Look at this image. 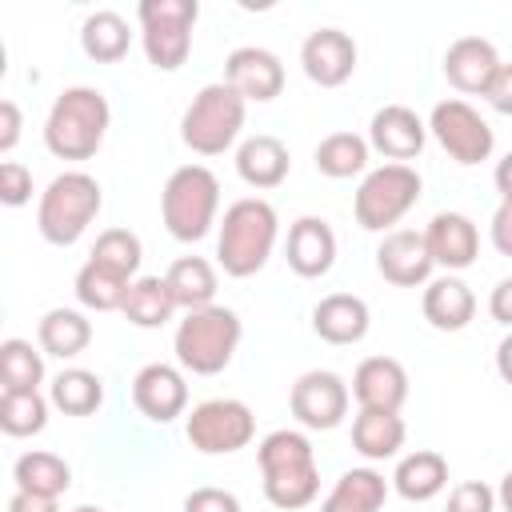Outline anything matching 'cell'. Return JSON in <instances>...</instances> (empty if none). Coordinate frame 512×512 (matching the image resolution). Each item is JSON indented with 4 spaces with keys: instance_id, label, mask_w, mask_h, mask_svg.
I'll return each instance as SVG.
<instances>
[{
    "instance_id": "cell-1",
    "label": "cell",
    "mask_w": 512,
    "mask_h": 512,
    "mask_svg": "<svg viewBox=\"0 0 512 512\" xmlns=\"http://www.w3.org/2000/svg\"><path fill=\"white\" fill-rule=\"evenodd\" d=\"M260 460V476H264V496L272 508L280 512H296L308 508L320 492V468H316V452L312 440L296 428H276L260 440L256 448Z\"/></svg>"
},
{
    "instance_id": "cell-2",
    "label": "cell",
    "mask_w": 512,
    "mask_h": 512,
    "mask_svg": "<svg viewBox=\"0 0 512 512\" xmlns=\"http://www.w3.org/2000/svg\"><path fill=\"white\" fill-rule=\"evenodd\" d=\"M108 120H112V108L100 88H88V84L64 88L48 108L44 144L60 160H92L104 144Z\"/></svg>"
},
{
    "instance_id": "cell-3",
    "label": "cell",
    "mask_w": 512,
    "mask_h": 512,
    "mask_svg": "<svg viewBox=\"0 0 512 512\" xmlns=\"http://www.w3.org/2000/svg\"><path fill=\"white\" fill-rule=\"evenodd\" d=\"M276 232H280V220H276V208L268 200L244 196V200L228 204L224 220H220V236H216L220 268L236 280L256 276L276 248Z\"/></svg>"
},
{
    "instance_id": "cell-4",
    "label": "cell",
    "mask_w": 512,
    "mask_h": 512,
    "mask_svg": "<svg viewBox=\"0 0 512 512\" xmlns=\"http://www.w3.org/2000/svg\"><path fill=\"white\" fill-rule=\"evenodd\" d=\"M240 336H244L240 316L232 308H224V304H208V308L184 312V320L176 324L172 348H176V360H180L184 372L216 376V372H224L232 364Z\"/></svg>"
},
{
    "instance_id": "cell-5",
    "label": "cell",
    "mask_w": 512,
    "mask_h": 512,
    "mask_svg": "<svg viewBox=\"0 0 512 512\" xmlns=\"http://www.w3.org/2000/svg\"><path fill=\"white\" fill-rule=\"evenodd\" d=\"M100 204H104V192H100V180H96V176H88V172H80V168L60 172V176L44 188V196H40L36 228H40V236H44L48 244L68 248V244H76V240L88 232V224L96 220Z\"/></svg>"
},
{
    "instance_id": "cell-6",
    "label": "cell",
    "mask_w": 512,
    "mask_h": 512,
    "mask_svg": "<svg viewBox=\"0 0 512 512\" xmlns=\"http://www.w3.org/2000/svg\"><path fill=\"white\" fill-rule=\"evenodd\" d=\"M216 208H220V180L204 164H180L160 192L164 228L184 244H196L212 232Z\"/></svg>"
},
{
    "instance_id": "cell-7",
    "label": "cell",
    "mask_w": 512,
    "mask_h": 512,
    "mask_svg": "<svg viewBox=\"0 0 512 512\" xmlns=\"http://www.w3.org/2000/svg\"><path fill=\"white\" fill-rule=\"evenodd\" d=\"M244 112H248V100L232 84H224V80L204 84L180 116V140L196 156H220L236 144V136L244 128Z\"/></svg>"
},
{
    "instance_id": "cell-8",
    "label": "cell",
    "mask_w": 512,
    "mask_h": 512,
    "mask_svg": "<svg viewBox=\"0 0 512 512\" xmlns=\"http://www.w3.org/2000/svg\"><path fill=\"white\" fill-rule=\"evenodd\" d=\"M420 172L408 168V164H380L372 168L360 188H356V200H352V212H356V224L364 232H392V224H400L412 204L420 200Z\"/></svg>"
},
{
    "instance_id": "cell-9",
    "label": "cell",
    "mask_w": 512,
    "mask_h": 512,
    "mask_svg": "<svg viewBox=\"0 0 512 512\" xmlns=\"http://www.w3.org/2000/svg\"><path fill=\"white\" fill-rule=\"evenodd\" d=\"M140 44L152 68L176 72L192 52V24L200 16L196 0H140Z\"/></svg>"
},
{
    "instance_id": "cell-10",
    "label": "cell",
    "mask_w": 512,
    "mask_h": 512,
    "mask_svg": "<svg viewBox=\"0 0 512 512\" xmlns=\"http://www.w3.org/2000/svg\"><path fill=\"white\" fill-rule=\"evenodd\" d=\"M188 444L204 456H232L240 448L252 444L256 436V416L244 400H232V396H216V400H204L188 412Z\"/></svg>"
},
{
    "instance_id": "cell-11",
    "label": "cell",
    "mask_w": 512,
    "mask_h": 512,
    "mask_svg": "<svg viewBox=\"0 0 512 512\" xmlns=\"http://www.w3.org/2000/svg\"><path fill=\"white\" fill-rule=\"evenodd\" d=\"M428 132L436 136V144L456 160V164H480L492 156L496 136L488 128V120L468 104V100H440L428 116Z\"/></svg>"
},
{
    "instance_id": "cell-12",
    "label": "cell",
    "mask_w": 512,
    "mask_h": 512,
    "mask_svg": "<svg viewBox=\"0 0 512 512\" xmlns=\"http://www.w3.org/2000/svg\"><path fill=\"white\" fill-rule=\"evenodd\" d=\"M348 400H352L348 384H344L336 372H328V368L304 372V376L292 384V392H288L292 416H296L304 428H312V432L336 428V424L348 416Z\"/></svg>"
},
{
    "instance_id": "cell-13",
    "label": "cell",
    "mask_w": 512,
    "mask_h": 512,
    "mask_svg": "<svg viewBox=\"0 0 512 512\" xmlns=\"http://www.w3.org/2000/svg\"><path fill=\"white\" fill-rule=\"evenodd\" d=\"M224 84H232L244 100H256V104H268L284 92V64L276 52L268 48H256V44H244V48H232L228 60H224Z\"/></svg>"
},
{
    "instance_id": "cell-14",
    "label": "cell",
    "mask_w": 512,
    "mask_h": 512,
    "mask_svg": "<svg viewBox=\"0 0 512 512\" xmlns=\"http://www.w3.org/2000/svg\"><path fill=\"white\" fill-rule=\"evenodd\" d=\"M304 76L320 88H340L356 72V40L340 28H316L300 44Z\"/></svg>"
},
{
    "instance_id": "cell-15",
    "label": "cell",
    "mask_w": 512,
    "mask_h": 512,
    "mask_svg": "<svg viewBox=\"0 0 512 512\" xmlns=\"http://www.w3.org/2000/svg\"><path fill=\"white\" fill-rule=\"evenodd\" d=\"M432 252L424 244V232H412V228H392L384 232L380 248H376V272L396 284V288H416V284H428L432 276Z\"/></svg>"
},
{
    "instance_id": "cell-16",
    "label": "cell",
    "mask_w": 512,
    "mask_h": 512,
    "mask_svg": "<svg viewBox=\"0 0 512 512\" xmlns=\"http://www.w3.org/2000/svg\"><path fill=\"white\" fill-rule=\"evenodd\" d=\"M132 404L152 424H168V420L184 416V408H188L184 372L172 368V364H144L136 372V380H132Z\"/></svg>"
},
{
    "instance_id": "cell-17",
    "label": "cell",
    "mask_w": 512,
    "mask_h": 512,
    "mask_svg": "<svg viewBox=\"0 0 512 512\" xmlns=\"http://www.w3.org/2000/svg\"><path fill=\"white\" fill-rule=\"evenodd\" d=\"M284 260L296 276L316 280L328 276L336 264V232L324 216H300L288 228V244H284Z\"/></svg>"
},
{
    "instance_id": "cell-18",
    "label": "cell",
    "mask_w": 512,
    "mask_h": 512,
    "mask_svg": "<svg viewBox=\"0 0 512 512\" xmlns=\"http://www.w3.org/2000/svg\"><path fill=\"white\" fill-rule=\"evenodd\" d=\"M500 64L504 60L496 56V44L484 40V36H460L444 52V76H448V84L456 92H468V96H484Z\"/></svg>"
},
{
    "instance_id": "cell-19",
    "label": "cell",
    "mask_w": 512,
    "mask_h": 512,
    "mask_svg": "<svg viewBox=\"0 0 512 512\" xmlns=\"http://www.w3.org/2000/svg\"><path fill=\"white\" fill-rule=\"evenodd\" d=\"M352 396L360 408L376 412H400L408 400V372L392 356H368L352 372Z\"/></svg>"
},
{
    "instance_id": "cell-20",
    "label": "cell",
    "mask_w": 512,
    "mask_h": 512,
    "mask_svg": "<svg viewBox=\"0 0 512 512\" xmlns=\"http://www.w3.org/2000/svg\"><path fill=\"white\" fill-rule=\"evenodd\" d=\"M424 136H428V124L404 104H384L368 124V144L380 156H388L392 164H404V160L420 156Z\"/></svg>"
},
{
    "instance_id": "cell-21",
    "label": "cell",
    "mask_w": 512,
    "mask_h": 512,
    "mask_svg": "<svg viewBox=\"0 0 512 512\" xmlns=\"http://www.w3.org/2000/svg\"><path fill=\"white\" fill-rule=\"evenodd\" d=\"M424 244L432 252V264L448 272H460L480 256V232L464 212H436L424 228Z\"/></svg>"
},
{
    "instance_id": "cell-22",
    "label": "cell",
    "mask_w": 512,
    "mask_h": 512,
    "mask_svg": "<svg viewBox=\"0 0 512 512\" xmlns=\"http://www.w3.org/2000/svg\"><path fill=\"white\" fill-rule=\"evenodd\" d=\"M420 308H424V320H428L432 328H440V332H460V328H468L472 316H476V296H472V288H468L460 276L448 272V276H436V280L424 284Z\"/></svg>"
},
{
    "instance_id": "cell-23",
    "label": "cell",
    "mask_w": 512,
    "mask_h": 512,
    "mask_svg": "<svg viewBox=\"0 0 512 512\" xmlns=\"http://www.w3.org/2000/svg\"><path fill=\"white\" fill-rule=\"evenodd\" d=\"M368 304L352 292H332L312 308V332L324 344H356L368 336Z\"/></svg>"
},
{
    "instance_id": "cell-24",
    "label": "cell",
    "mask_w": 512,
    "mask_h": 512,
    "mask_svg": "<svg viewBox=\"0 0 512 512\" xmlns=\"http://www.w3.org/2000/svg\"><path fill=\"white\" fill-rule=\"evenodd\" d=\"M288 168H292V160H288L284 140H276L268 132L248 136L236 148V172L252 188H276V184H284L288 180Z\"/></svg>"
},
{
    "instance_id": "cell-25",
    "label": "cell",
    "mask_w": 512,
    "mask_h": 512,
    "mask_svg": "<svg viewBox=\"0 0 512 512\" xmlns=\"http://www.w3.org/2000/svg\"><path fill=\"white\" fill-rule=\"evenodd\" d=\"M392 488H396L404 500L424 504V500H432V496H440V492L448 488V460H444L440 452H432V448H416V452H408V456L396 464Z\"/></svg>"
},
{
    "instance_id": "cell-26",
    "label": "cell",
    "mask_w": 512,
    "mask_h": 512,
    "mask_svg": "<svg viewBox=\"0 0 512 512\" xmlns=\"http://www.w3.org/2000/svg\"><path fill=\"white\" fill-rule=\"evenodd\" d=\"M404 420L400 412H376V408H360L352 420V448L364 460H392L404 448Z\"/></svg>"
},
{
    "instance_id": "cell-27",
    "label": "cell",
    "mask_w": 512,
    "mask_h": 512,
    "mask_svg": "<svg viewBox=\"0 0 512 512\" xmlns=\"http://www.w3.org/2000/svg\"><path fill=\"white\" fill-rule=\"evenodd\" d=\"M388 500V480L376 468H348L332 492L324 496L320 512H380Z\"/></svg>"
},
{
    "instance_id": "cell-28",
    "label": "cell",
    "mask_w": 512,
    "mask_h": 512,
    "mask_svg": "<svg viewBox=\"0 0 512 512\" xmlns=\"http://www.w3.org/2000/svg\"><path fill=\"white\" fill-rule=\"evenodd\" d=\"M12 480H16V492H32V496H48V500H60L68 488H72V468L64 456L56 452H24L16 464H12Z\"/></svg>"
},
{
    "instance_id": "cell-29",
    "label": "cell",
    "mask_w": 512,
    "mask_h": 512,
    "mask_svg": "<svg viewBox=\"0 0 512 512\" xmlns=\"http://www.w3.org/2000/svg\"><path fill=\"white\" fill-rule=\"evenodd\" d=\"M128 44H132V32H128V20L112 8H100L92 16H84L80 24V48L88 60L96 64H116L128 56Z\"/></svg>"
},
{
    "instance_id": "cell-30",
    "label": "cell",
    "mask_w": 512,
    "mask_h": 512,
    "mask_svg": "<svg viewBox=\"0 0 512 512\" xmlns=\"http://www.w3.org/2000/svg\"><path fill=\"white\" fill-rule=\"evenodd\" d=\"M176 308H180V304H176V296H172V288H168L164 276H136L132 288H128V296H124V308H120V312H124L128 324H136V328H160V324L172 320Z\"/></svg>"
},
{
    "instance_id": "cell-31",
    "label": "cell",
    "mask_w": 512,
    "mask_h": 512,
    "mask_svg": "<svg viewBox=\"0 0 512 512\" xmlns=\"http://www.w3.org/2000/svg\"><path fill=\"white\" fill-rule=\"evenodd\" d=\"M36 340L44 348V356H56V360H72L88 348L92 340V324L84 320V312L76 308H52L44 312L40 328H36Z\"/></svg>"
},
{
    "instance_id": "cell-32",
    "label": "cell",
    "mask_w": 512,
    "mask_h": 512,
    "mask_svg": "<svg viewBox=\"0 0 512 512\" xmlns=\"http://www.w3.org/2000/svg\"><path fill=\"white\" fill-rule=\"evenodd\" d=\"M164 280H168V288H172V296H176V304L184 312L208 308L212 296H216V268L204 256H180V260H172L168 272H164Z\"/></svg>"
},
{
    "instance_id": "cell-33",
    "label": "cell",
    "mask_w": 512,
    "mask_h": 512,
    "mask_svg": "<svg viewBox=\"0 0 512 512\" xmlns=\"http://www.w3.org/2000/svg\"><path fill=\"white\" fill-rule=\"evenodd\" d=\"M368 152L372 144L356 132H332L316 144V172L332 176V180H348V176H360L368 168Z\"/></svg>"
},
{
    "instance_id": "cell-34",
    "label": "cell",
    "mask_w": 512,
    "mask_h": 512,
    "mask_svg": "<svg viewBox=\"0 0 512 512\" xmlns=\"http://www.w3.org/2000/svg\"><path fill=\"white\" fill-rule=\"evenodd\" d=\"M48 400L52 408H60L64 416H92L100 404H104V384L96 372L88 368H64L52 388H48Z\"/></svg>"
},
{
    "instance_id": "cell-35",
    "label": "cell",
    "mask_w": 512,
    "mask_h": 512,
    "mask_svg": "<svg viewBox=\"0 0 512 512\" xmlns=\"http://www.w3.org/2000/svg\"><path fill=\"white\" fill-rule=\"evenodd\" d=\"M132 280H124L120 272L96 264V260H84V268L76 272V300L92 312H116L124 308V296H128Z\"/></svg>"
},
{
    "instance_id": "cell-36",
    "label": "cell",
    "mask_w": 512,
    "mask_h": 512,
    "mask_svg": "<svg viewBox=\"0 0 512 512\" xmlns=\"http://www.w3.org/2000/svg\"><path fill=\"white\" fill-rule=\"evenodd\" d=\"M44 380V352L28 340L12 336L0 344V392H40Z\"/></svg>"
},
{
    "instance_id": "cell-37",
    "label": "cell",
    "mask_w": 512,
    "mask_h": 512,
    "mask_svg": "<svg viewBox=\"0 0 512 512\" xmlns=\"http://www.w3.org/2000/svg\"><path fill=\"white\" fill-rule=\"evenodd\" d=\"M88 260H96V264L120 272L124 280H136L140 260H144V248H140V236H136V232H128V228H104V232L96 236Z\"/></svg>"
},
{
    "instance_id": "cell-38",
    "label": "cell",
    "mask_w": 512,
    "mask_h": 512,
    "mask_svg": "<svg viewBox=\"0 0 512 512\" xmlns=\"http://www.w3.org/2000/svg\"><path fill=\"white\" fill-rule=\"evenodd\" d=\"M48 424V400L40 392H0L4 436H36Z\"/></svg>"
},
{
    "instance_id": "cell-39",
    "label": "cell",
    "mask_w": 512,
    "mask_h": 512,
    "mask_svg": "<svg viewBox=\"0 0 512 512\" xmlns=\"http://www.w3.org/2000/svg\"><path fill=\"white\" fill-rule=\"evenodd\" d=\"M444 512H496V492L484 480H464L448 492Z\"/></svg>"
},
{
    "instance_id": "cell-40",
    "label": "cell",
    "mask_w": 512,
    "mask_h": 512,
    "mask_svg": "<svg viewBox=\"0 0 512 512\" xmlns=\"http://www.w3.org/2000/svg\"><path fill=\"white\" fill-rule=\"evenodd\" d=\"M0 200L8 208H20L32 200V172L20 160H4L0 164Z\"/></svg>"
},
{
    "instance_id": "cell-41",
    "label": "cell",
    "mask_w": 512,
    "mask_h": 512,
    "mask_svg": "<svg viewBox=\"0 0 512 512\" xmlns=\"http://www.w3.org/2000/svg\"><path fill=\"white\" fill-rule=\"evenodd\" d=\"M184 512H240V500L228 488H192L184 496Z\"/></svg>"
},
{
    "instance_id": "cell-42",
    "label": "cell",
    "mask_w": 512,
    "mask_h": 512,
    "mask_svg": "<svg viewBox=\"0 0 512 512\" xmlns=\"http://www.w3.org/2000/svg\"><path fill=\"white\" fill-rule=\"evenodd\" d=\"M484 100H488L496 112L512 116V64H500V68H496V76H492V84H488Z\"/></svg>"
},
{
    "instance_id": "cell-43",
    "label": "cell",
    "mask_w": 512,
    "mask_h": 512,
    "mask_svg": "<svg viewBox=\"0 0 512 512\" xmlns=\"http://www.w3.org/2000/svg\"><path fill=\"white\" fill-rule=\"evenodd\" d=\"M488 236H492V248H496L500 256H512V200H500V208L492 212Z\"/></svg>"
},
{
    "instance_id": "cell-44",
    "label": "cell",
    "mask_w": 512,
    "mask_h": 512,
    "mask_svg": "<svg viewBox=\"0 0 512 512\" xmlns=\"http://www.w3.org/2000/svg\"><path fill=\"white\" fill-rule=\"evenodd\" d=\"M20 128H24L20 104H16V100H0V152H12V148H16Z\"/></svg>"
},
{
    "instance_id": "cell-45",
    "label": "cell",
    "mask_w": 512,
    "mask_h": 512,
    "mask_svg": "<svg viewBox=\"0 0 512 512\" xmlns=\"http://www.w3.org/2000/svg\"><path fill=\"white\" fill-rule=\"evenodd\" d=\"M488 312H492L496 324H508V328H512V276H504V280L492 288V296H488Z\"/></svg>"
},
{
    "instance_id": "cell-46",
    "label": "cell",
    "mask_w": 512,
    "mask_h": 512,
    "mask_svg": "<svg viewBox=\"0 0 512 512\" xmlns=\"http://www.w3.org/2000/svg\"><path fill=\"white\" fill-rule=\"evenodd\" d=\"M8 512H60V504H56V500H48V496L12 492V500H8Z\"/></svg>"
},
{
    "instance_id": "cell-47",
    "label": "cell",
    "mask_w": 512,
    "mask_h": 512,
    "mask_svg": "<svg viewBox=\"0 0 512 512\" xmlns=\"http://www.w3.org/2000/svg\"><path fill=\"white\" fill-rule=\"evenodd\" d=\"M492 180H496V192H500V200H512V152H508V156L496 164Z\"/></svg>"
},
{
    "instance_id": "cell-48",
    "label": "cell",
    "mask_w": 512,
    "mask_h": 512,
    "mask_svg": "<svg viewBox=\"0 0 512 512\" xmlns=\"http://www.w3.org/2000/svg\"><path fill=\"white\" fill-rule=\"evenodd\" d=\"M496 372H500L504 384H512V332L496 344Z\"/></svg>"
},
{
    "instance_id": "cell-49",
    "label": "cell",
    "mask_w": 512,
    "mask_h": 512,
    "mask_svg": "<svg viewBox=\"0 0 512 512\" xmlns=\"http://www.w3.org/2000/svg\"><path fill=\"white\" fill-rule=\"evenodd\" d=\"M496 504H500L504 512H512V472H504V480H500V488H496Z\"/></svg>"
},
{
    "instance_id": "cell-50",
    "label": "cell",
    "mask_w": 512,
    "mask_h": 512,
    "mask_svg": "<svg viewBox=\"0 0 512 512\" xmlns=\"http://www.w3.org/2000/svg\"><path fill=\"white\" fill-rule=\"evenodd\" d=\"M72 512H104V508H96V504H80V508H72Z\"/></svg>"
}]
</instances>
